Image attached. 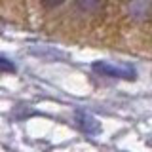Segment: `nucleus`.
I'll use <instances>...</instances> for the list:
<instances>
[{"mask_svg":"<svg viewBox=\"0 0 152 152\" xmlns=\"http://www.w3.org/2000/svg\"><path fill=\"white\" fill-rule=\"evenodd\" d=\"M2 70H15V66H12L6 57H2Z\"/></svg>","mask_w":152,"mask_h":152,"instance_id":"nucleus-6","label":"nucleus"},{"mask_svg":"<svg viewBox=\"0 0 152 152\" xmlns=\"http://www.w3.org/2000/svg\"><path fill=\"white\" fill-rule=\"evenodd\" d=\"M74 2H76V6L82 10V12L93 13V12H97V10L104 4V0H74Z\"/></svg>","mask_w":152,"mask_h":152,"instance_id":"nucleus-4","label":"nucleus"},{"mask_svg":"<svg viewBox=\"0 0 152 152\" xmlns=\"http://www.w3.org/2000/svg\"><path fill=\"white\" fill-rule=\"evenodd\" d=\"M122 152H124V150H122Z\"/></svg>","mask_w":152,"mask_h":152,"instance_id":"nucleus-7","label":"nucleus"},{"mask_svg":"<svg viewBox=\"0 0 152 152\" xmlns=\"http://www.w3.org/2000/svg\"><path fill=\"white\" fill-rule=\"evenodd\" d=\"M76 124H78V127L84 133H88V135H97V133L101 131V122H99L93 114H89L86 110L76 112Z\"/></svg>","mask_w":152,"mask_h":152,"instance_id":"nucleus-3","label":"nucleus"},{"mask_svg":"<svg viewBox=\"0 0 152 152\" xmlns=\"http://www.w3.org/2000/svg\"><path fill=\"white\" fill-rule=\"evenodd\" d=\"M65 0H42V4H44L46 8H57V6H61Z\"/></svg>","mask_w":152,"mask_h":152,"instance_id":"nucleus-5","label":"nucleus"},{"mask_svg":"<svg viewBox=\"0 0 152 152\" xmlns=\"http://www.w3.org/2000/svg\"><path fill=\"white\" fill-rule=\"evenodd\" d=\"M91 70L104 78H120V80H135L137 70L131 63H112V61H95Z\"/></svg>","mask_w":152,"mask_h":152,"instance_id":"nucleus-1","label":"nucleus"},{"mask_svg":"<svg viewBox=\"0 0 152 152\" xmlns=\"http://www.w3.org/2000/svg\"><path fill=\"white\" fill-rule=\"evenodd\" d=\"M127 12L135 21H146L152 15V0H129Z\"/></svg>","mask_w":152,"mask_h":152,"instance_id":"nucleus-2","label":"nucleus"}]
</instances>
